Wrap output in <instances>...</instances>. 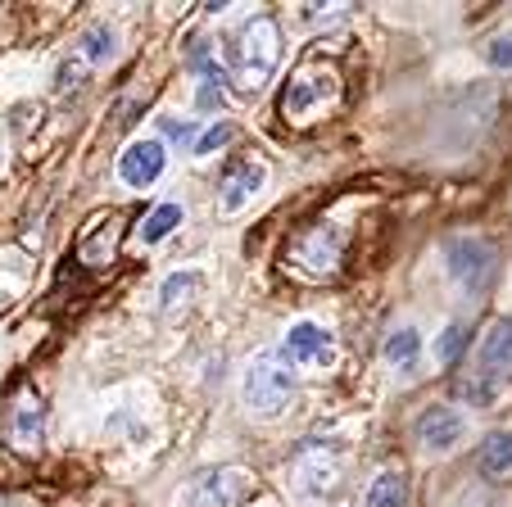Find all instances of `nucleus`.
I'll return each instance as SVG.
<instances>
[{
	"label": "nucleus",
	"instance_id": "obj_3",
	"mask_svg": "<svg viewBox=\"0 0 512 507\" xmlns=\"http://www.w3.org/2000/svg\"><path fill=\"white\" fill-rule=\"evenodd\" d=\"M445 268L463 295H485L494 272H499V254H494V245L481 236H449L445 240Z\"/></svg>",
	"mask_w": 512,
	"mask_h": 507
},
{
	"label": "nucleus",
	"instance_id": "obj_18",
	"mask_svg": "<svg viewBox=\"0 0 512 507\" xmlns=\"http://www.w3.org/2000/svg\"><path fill=\"white\" fill-rule=\"evenodd\" d=\"M114 50H118V37H114V28H109V23H96V28H87L78 37V55L87 59V64H109V59H114Z\"/></svg>",
	"mask_w": 512,
	"mask_h": 507
},
{
	"label": "nucleus",
	"instance_id": "obj_1",
	"mask_svg": "<svg viewBox=\"0 0 512 507\" xmlns=\"http://www.w3.org/2000/svg\"><path fill=\"white\" fill-rule=\"evenodd\" d=\"M281 64V28L272 14H259L241 28L232 46V77L241 91H259Z\"/></svg>",
	"mask_w": 512,
	"mask_h": 507
},
{
	"label": "nucleus",
	"instance_id": "obj_12",
	"mask_svg": "<svg viewBox=\"0 0 512 507\" xmlns=\"http://www.w3.org/2000/svg\"><path fill=\"white\" fill-rule=\"evenodd\" d=\"M41 431H46V408H41V399L32 390H23L10 408V440L23 453H32L41 444Z\"/></svg>",
	"mask_w": 512,
	"mask_h": 507
},
{
	"label": "nucleus",
	"instance_id": "obj_15",
	"mask_svg": "<svg viewBox=\"0 0 512 507\" xmlns=\"http://www.w3.org/2000/svg\"><path fill=\"white\" fill-rule=\"evenodd\" d=\"M363 503L368 507H408V476L395 467H386L368 485V498H363Z\"/></svg>",
	"mask_w": 512,
	"mask_h": 507
},
{
	"label": "nucleus",
	"instance_id": "obj_8",
	"mask_svg": "<svg viewBox=\"0 0 512 507\" xmlns=\"http://www.w3.org/2000/svg\"><path fill=\"white\" fill-rule=\"evenodd\" d=\"M413 435L426 453H454L467 435V421H463V412L449 408V403H431V408L413 421Z\"/></svg>",
	"mask_w": 512,
	"mask_h": 507
},
{
	"label": "nucleus",
	"instance_id": "obj_7",
	"mask_svg": "<svg viewBox=\"0 0 512 507\" xmlns=\"http://www.w3.org/2000/svg\"><path fill=\"white\" fill-rule=\"evenodd\" d=\"M250 494H254L250 471L218 467V471H204V476L195 480L191 494H186V507H245Z\"/></svg>",
	"mask_w": 512,
	"mask_h": 507
},
{
	"label": "nucleus",
	"instance_id": "obj_13",
	"mask_svg": "<svg viewBox=\"0 0 512 507\" xmlns=\"http://www.w3.org/2000/svg\"><path fill=\"white\" fill-rule=\"evenodd\" d=\"M481 367L485 376H512V317L490 326V335L481 340Z\"/></svg>",
	"mask_w": 512,
	"mask_h": 507
},
{
	"label": "nucleus",
	"instance_id": "obj_16",
	"mask_svg": "<svg viewBox=\"0 0 512 507\" xmlns=\"http://www.w3.org/2000/svg\"><path fill=\"white\" fill-rule=\"evenodd\" d=\"M386 363L390 367H399V372H413V363H417V354H422V335L413 331V326H395V331L386 335Z\"/></svg>",
	"mask_w": 512,
	"mask_h": 507
},
{
	"label": "nucleus",
	"instance_id": "obj_14",
	"mask_svg": "<svg viewBox=\"0 0 512 507\" xmlns=\"http://www.w3.org/2000/svg\"><path fill=\"white\" fill-rule=\"evenodd\" d=\"M476 467L485 476H508L512 471V431H490L476 449Z\"/></svg>",
	"mask_w": 512,
	"mask_h": 507
},
{
	"label": "nucleus",
	"instance_id": "obj_23",
	"mask_svg": "<svg viewBox=\"0 0 512 507\" xmlns=\"http://www.w3.org/2000/svg\"><path fill=\"white\" fill-rule=\"evenodd\" d=\"M159 132H164L168 141L186 145V150H191V145L200 141V132H195V123H191V118H159Z\"/></svg>",
	"mask_w": 512,
	"mask_h": 507
},
{
	"label": "nucleus",
	"instance_id": "obj_4",
	"mask_svg": "<svg viewBox=\"0 0 512 507\" xmlns=\"http://www.w3.org/2000/svg\"><path fill=\"white\" fill-rule=\"evenodd\" d=\"M340 96V77L331 68H304L281 96V114L290 123H313L318 114H327V105H336Z\"/></svg>",
	"mask_w": 512,
	"mask_h": 507
},
{
	"label": "nucleus",
	"instance_id": "obj_17",
	"mask_svg": "<svg viewBox=\"0 0 512 507\" xmlns=\"http://www.w3.org/2000/svg\"><path fill=\"white\" fill-rule=\"evenodd\" d=\"M177 227H182V204H159L150 218H141L136 240H141V245H159V240H168Z\"/></svg>",
	"mask_w": 512,
	"mask_h": 507
},
{
	"label": "nucleus",
	"instance_id": "obj_22",
	"mask_svg": "<svg viewBox=\"0 0 512 507\" xmlns=\"http://www.w3.org/2000/svg\"><path fill=\"white\" fill-rule=\"evenodd\" d=\"M232 136H236V127H232V123H213V127H209V132H200V141H195V145H191V154H195V159H204V154H213V150H223V145H227V141H232Z\"/></svg>",
	"mask_w": 512,
	"mask_h": 507
},
{
	"label": "nucleus",
	"instance_id": "obj_19",
	"mask_svg": "<svg viewBox=\"0 0 512 507\" xmlns=\"http://www.w3.org/2000/svg\"><path fill=\"white\" fill-rule=\"evenodd\" d=\"M458 394H463L472 408H494V403L508 394V385L499 381V376H485V372H476V376H467V381H458Z\"/></svg>",
	"mask_w": 512,
	"mask_h": 507
},
{
	"label": "nucleus",
	"instance_id": "obj_5",
	"mask_svg": "<svg viewBox=\"0 0 512 507\" xmlns=\"http://www.w3.org/2000/svg\"><path fill=\"white\" fill-rule=\"evenodd\" d=\"M290 390H295V376H290V367H281L277 358H254L250 372H245V408L254 412V417H277L281 408L290 403Z\"/></svg>",
	"mask_w": 512,
	"mask_h": 507
},
{
	"label": "nucleus",
	"instance_id": "obj_6",
	"mask_svg": "<svg viewBox=\"0 0 512 507\" xmlns=\"http://www.w3.org/2000/svg\"><path fill=\"white\" fill-rule=\"evenodd\" d=\"M290 476H295L300 494H309V498L331 494V489H340V480H345V458H340L336 449H327V444H304V449L295 453V462H290Z\"/></svg>",
	"mask_w": 512,
	"mask_h": 507
},
{
	"label": "nucleus",
	"instance_id": "obj_11",
	"mask_svg": "<svg viewBox=\"0 0 512 507\" xmlns=\"http://www.w3.org/2000/svg\"><path fill=\"white\" fill-rule=\"evenodd\" d=\"M263 182H268V168H263L259 159L232 163V168L223 173V186H218V209H223V213H241L245 204L263 191Z\"/></svg>",
	"mask_w": 512,
	"mask_h": 507
},
{
	"label": "nucleus",
	"instance_id": "obj_9",
	"mask_svg": "<svg viewBox=\"0 0 512 507\" xmlns=\"http://www.w3.org/2000/svg\"><path fill=\"white\" fill-rule=\"evenodd\" d=\"M281 358L290 367H331L336 363V340L318 322H295L281 340Z\"/></svg>",
	"mask_w": 512,
	"mask_h": 507
},
{
	"label": "nucleus",
	"instance_id": "obj_21",
	"mask_svg": "<svg viewBox=\"0 0 512 507\" xmlns=\"http://www.w3.org/2000/svg\"><path fill=\"white\" fill-rule=\"evenodd\" d=\"M463 349H467V326H458V322H454L445 335H440V340H435V363L449 367L458 354H463Z\"/></svg>",
	"mask_w": 512,
	"mask_h": 507
},
{
	"label": "nucleus",
	"instance_id": "obj_24",
	"mask_svg": "<svg viewBox=\"0 0 512 507\" xmlns=\"http://www.w3.org/2000/svg\"><path fill=\"white\" fill-rule=\"evenodd\" d=\"M485 59H490L494 68H508V73H512V32H503V37H494L490 46H485Z\"/></svg>",
	"mask_w": 512,
	"mask_h": 507
},
{
	"label": "nucleus",
	"instance_id": "obj_20",
	"mask_svg": "<svg viewBox=\"0 0 512 507\" xmlns=\"http://www.w3.org/2000/svg\"><path fill=\"white\" fill-rule=\"evenodd\" d=\"M200 286H204L200 272H173V277L164 281V290H159V299H164V308L173 313L177 304H191V299L200 295Z\"/></svg>",
	"mask_w": 512,
	"mask_h": 507
},
{
	"label": "nucleus",
	"instance_id": "obj_2",
	"mask_svg": "<svg viewBox=\"0 0 512 507\" xmlns=\"http://www.w3.org/2000/svg\"><path fill=\"white\" fill-rule=\"evenodd\" d=\"M340 259H345V236H340V227H331V222H313V227H304L300 236L286 245V263L313 281L336 277Z\"/></svg>",
	"mask_w": 512,
	"mask_h": 507
},
{
	"label": "nucleus",
	"instance_id": "obj_10",
	"mask_svg": "<svg viewBox=\"0 0 512 507\" xmlns=\"http://www.w3.org/2000/svg\"><path fill=\"white\" fill-rule=\"evenodd\" d=\"M164 163H168L164 141H159V136H145V141H132L123 154H118V177H123L132 191H145V186L159 182Z\"/></svg>",
	"mask_w": 512,
	"mask_h": 507
}]
</instances>
